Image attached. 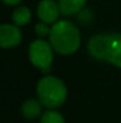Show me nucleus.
Listing matches in <instances>:
<instances>
[{
  "label": "nucleus",
  "mask_w": 121,
  "mask_h": 123,
  "mask_svg": "<svg viewBox=\"0 0 121 123\" xmlns=\"http://www.w3.org/2000/svg\"><path fill=\"white\" fill-rule=\"evenodd\" d=\"M29 59L35 67L42 69L44 74L49 73L53 61V48L51 43L44 40L33 41L29 47Z\"/></svg>",
  "instance_id": "4"
},
{
  "label": "nucleus",
  "mask_w": 121,
  "mask_h": 123,
  "mask_svg": "<svg viewBox=\"0 0 121 123\" xmlns=\"http://www.w3.org/2000/svg\"><path fill=\"white\" fill-rule=\"evenodd\" d=\"M61 10L58 2L55 0H42L37 7V16L42 22L47 24H53L59 17Z\"/></svg>",
  "instance_id": "6"
},
{
  "label": "nucleus",
  "mask_w": 121,
  "mask_h": 123,
  "mask_svg": "<svg viewBox=\"0 0 121 123\" xmlns=\"http://www.w3.org/2000/svg\"><path fill=\"white\" fill-rule=\"evenodd\" d=\"M40 123H65V121L62 114H59L56 110L49 109L42 115Z\"/></svg>",
  "instance_id": "10"
},
{
  "label": "nucleus",
  "mask_w": 121,
  "mask_h": 123,
  "mask_svg": "<svg viewBox=\"0 0 121 123\" xmlns=\"http://www.w3.org/2000/svg\"><path fill=\"white\" fill-rule=\"evenodd\" d=\"M23 38L20 26L11 25V24H2L0 26V45L4 49L14 48L20 44Z\"/></svg>",
  "instance_id": "5"
},
{
  "label": "nucleus",
  "mask_w": 121,
  "mask_h": 123,
  "mask_svg": "<svg viewBox=\"0 0 121 123\" xmlns=\"http://www.w3.org/2000/svg\"><path fill=\"white\" fill-rule=\"evenodd\" d=\"M6 5H10V6H14V5H18L21 0H2Z\"/></svg>",
  "instance_id": "13"
},
{
  "label": "nucleus",
  "mask_w": 121,
  "mask_h": 123,
  "mask_svg": "<svg viewBox=\"0 0 121 123\" xmlns=\"http://www.w3.org/2000/svg\"><path fill=\"white\" fill-rule=\"evenodd\" d=\"M37 96L43 106L47 109L59 108L68 97V90L65 84L59 78L52 75H45L37 82Z\"/></svg>",
  "instance_id": "3"
},
{
  "label": "nucleus",
  "mask_w": 121,
  "mask_h": 123,
  "mask_svg": "<svg viewBox=\"0 0 121 123\" xmlns=\"http://www.w3.org/2000/svg\"><path fill=\"white\" fill-rule=\"evenodd\" d=\"M76 16H77V20L80 22L81 24H84V25L88 24V23H90L93 20V17H94L91 10L90 8H87V7H83Z\"/></svg>",
  "instance_id": "11"
},
{
  "label": "nucleus",
  "mask_w": 121,
  "mask_h": 123,
  "mask_svg": "<svg viewBox=\"0 0 121 123\" xmlns=\"http://www.w3.org/2000/svg\"><path fill=\"white\" fill-rule=\"evenodd\" d=\"M89 54L97 60L121 68V34H99L88 42Z\"/></svg>",
  "instance_id": "2"
},
{
  "label": "nucleus",
  "mask_w": 121,
  "mask_h": 123,
  "mask_svg": "<svg viewBox=\"0 0 121 123\" xmlns=\"http://www.w3.org/2000/svg\"><path fill=\"white\" fill-rule=\"evenodd\" d=\"M85 2H87V0H58L61 14H63V16L77 14L85 6Z\"/></svg>",
  "instance_id": "8"
},
{
  "label": "nucleus",
  "mask_w": 121,
  "mask_h": 123,
  "mask_svg": "<svg viewBox=\"0 0 121 123\" xmlns=\"http://www.w3.org/2000/svg\"><path fill=\"white\" fill-rule=\"evenodd\" d=\"M42 105L37 99H26L21 105V115L26 120H36L42 114Z\"/></svg>",
  "instance_id": "7"
},
{
  "label": "nucleus",
  "mask_w": 121,
  "mask_h": 123,
  "mask_svg": "<svg viewBox=\"0 0 121 123\" xmlns=\"http://www.w3.org/2000/svg\"><path fill=\"white\" fill-rule=\"evenodd\" d=\"M49 42L58 54L71 55L81 45L80 30L69 20H57L51 26Z\"/></svg>",
  "instance_id": "1"
},
{
  "label": "nucleus",
  "mask_w": 121,
  "mask_h": 123,
  "mask_svg": "<svg viewBox=\"0 0 121 123\" xmlns=\"http://www.w3.org/2000/svg\"><path fill=\"white\" fill-rule=\"evenodd\" d=\"M13 23L18 26H24L31 20V11L25 6H19L13 11Z\"/></svg>",
  "instance_id": "9"
},
{
  "label": "nucleus",
  "mask_w": 121,
  "mask_h": 123,
  "mask_svg": "<svg viewBox=\"0 0 121 123\" xmlns=\"http://www.w3.org/2000/svg\"><path fill=\"white\" fill-rule=\"evenodd\" d=\"M50 30H51V28H49L47 23H44V22L36 24V26H35V32H36V35H37V36H39V37L49 36Z\"/></svg>",
  "instance_id": "12"
}]
</instances>
